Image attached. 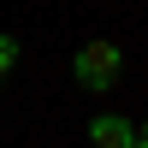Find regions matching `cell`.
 Returning <instances> with one entry per match:
<instances>
[{
  "instance_id": "obj_1",
  "label": "cell",
  "mask_w": 148,
  "mask_h": 148,
  "mask_svg": "<svg viewBox=\"0 0 148 148\" xmlns=\"http://www.w3.org/2000/svg\"><path fill=\"white\" fill-rule=\"evenodd\" d=\"M71 83L89 95H107L125 83V47L107 42V36H95V42H83L77 53H71Z\"/></svg>"
},
{
  "instance_id": "obj_2",
  "label": "cell",
  "mask_w": 148,
  "mask_h": 148,
  "mask_svg": "<svg viewBox=\"0 0 148 148\" xmlns=\"http://www.w3.org/2000/svg\"><path fill=\"white\" fill-rule=\"evenodd\" d=\"M83 136H89V148H130L136 142V125H130L125 113H95L89 125H83Z\"/></svg>"
},
{
  "instance_id": "obj_3",
  "label": "cell",
  "mask_w": 148,
  "mask_h": 148,
  "mask_svg": "<svg viewBox=\"0 0 148 148\" xmlns=\"http://www.w3.org/2000/svg\"><path fill=\"white\" fill-rule=\"evenodd\" d=\"M18 59H24V47H18V36H6V30H0V83H6L12 71H18Z\"/></svg>"
},
{
  "instance_id": "obj_4",
  "label": "cell",
  "mask_w": 148,
  "mask_h": 148,
  "mask_svg": "<svg viewBox=\"0 0 148 148\" xmlns=\"http://www.w3.org/2000/svg\"><path fill=\"white\" fill-rule=\"evenodd\" d=\"M130 148H148V119H142V125H136V142H130Z\"/></svg>"
}]
</instances>
